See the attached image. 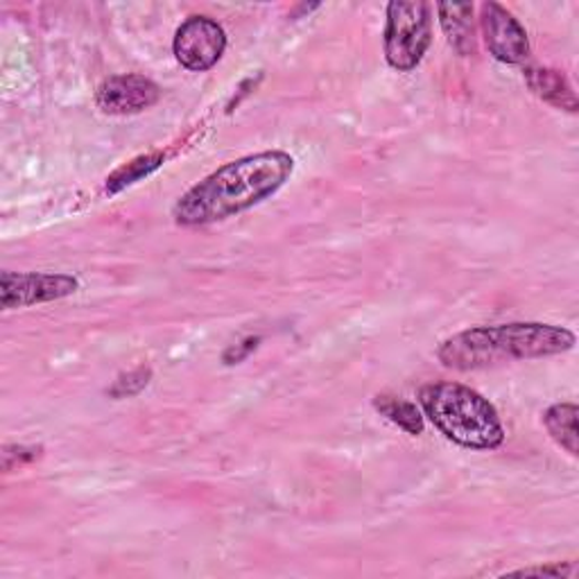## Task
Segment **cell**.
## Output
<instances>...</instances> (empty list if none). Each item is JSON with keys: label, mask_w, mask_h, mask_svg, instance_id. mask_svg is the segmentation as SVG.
I'll return each instance as SVG.
<instances>
[{"label": "cell", "mask_w": 579, "mask_h": 579, "mask_svg": "<svg viewBox=\"0 0 579 579\" xmlns=\"http://www.w3.org/2000/svg\"><path fill=\"white\" fill-rule=\"evenodd\" d=\"M577 415H579V410L575 404H557V406L548 408L544 415V423H546L550 437L572 458H577V453H579Z\"/></svg>", "instance_id": "cell-11"}, {"label": "cell", "mask_w": 579, "mask_h": 579, "mask_svg": "<svg viewBox=\"0 0 579 579\" xmlns=\"http://www.w3.org/2000/svg\"><path fill=\"white\" fill-rule=\"evenodd\" d=\"M374 408L385 419H389L398 428H404L408 435H421L423 432V417H421L419 408L415 404H410V400L383 394V396L374 398Z\"/></svg>", "instance_id": "cell-12"}, {"label": "cell", "mask_w": 579, "mask_h": 579, "mask_svg": "<svg viewBox=\"0 0 579 579\" xmlns=\"http://www.w3.org/2000/svg\"><path fill=\"white\" fill-rule=\"evenodd\" d=\"M518 575H557V577H568L572 575V566H546V568H529V570H518Z\"/></svg>", "instance_id": "cell-17"}, {"label": "cell", "mask_w": 579, "mask_h": 579, "mask_svg": "<svg viewBox=\"0 0 579 579\" xmlns=\"http://www.w3.org/2000/svg\"><path fill=\"white\" fill-rule=\"evenodd\" d=\"M432 41L430 6L417 3H389L385 25V57L387 64L400 73L415 71Z\"/></svg>", "instance_id": "cell-4"}, {"label": "cell", "mask_w": 579, "mask_h": 579, "mask_svg": "<svg viewBox=\"0 0 579 579\" xmlns=\"http://www.w3.org/2000/svg\"><path fill=\"white\" fill-rule=\"evenodd\" d=\"M480 25L489 53L503 64H521L529 55V39L525 28L498 3H484Z\"/></svg>", "instance_id": "cell-7"}, {"label": "cell", "mask_w": 579, "mask_h": 579, "mask_svg": "<svg viewBox=\"0 0 579 579\" xmlns=\"http://www.w3.org/2000/svg\"><path fill=\"white\" fill-rule=\"evenodd\" d=\"M163 161H165V157H163L161 152H152V154H146V157H139V159L129 161L127 165L118 168V170L109 176V180H107V193H109V195H116V193H120L122 189L141 182L143 176H148V174H152L154 170H159V168L163 165Z\"/></svg>", "instance_id": "cell-13"}, {"label": "cell", "mask_w": 579, "mask_h": 579, "mask_svg": "<svg viewBox=\"0 0 579 579\" xmlns=\"http://www.w3.org/2000/svg\"><path fill=\"white\" fill-rule=\"evenodd\" d=\"M152 378V372L141 367V369H133L129 374H122L109 389V396L114 398H127V396H133V394H139L143 387H148Z\"/></svg>", "instance_id": "cell-14"}, {"label": "cell", "mask_w": 579, "mask_h": 579, "mask_svg": "<svg viewBox=\"0 0 579 579\" xmlns=\"http://www.w3.org/2000/svg\"><path fill=\"white\" fill-rule=\"evenodd\" d=\"M161 88L143 75H116L98 88V107L111 116L141 114L157 105Z\"/></svg>", "instance_id": "cell-8"}, {"label": "cell", "mask_w": 579, "mask_h": 579, "mask_svg": "<svg viewBox=\"0 0 579 579\" xmlns=\"http://www.w3.org/2000/svg\"><path fill=\"white\" fill-rule=\"evenodd\" d=\"M79 281L71 275H14L0 277V303L6 310L34 305L43 301H57L77 292Z\"/></svg>", "instance_id": "cell-6"}, {"label": "cell", "mask_w": 579, "mask_h": 579, "mask_svg": "<svg viewBox=\"0 0 579 579\" xmlns=\"http://www.w3.org/2000/svg\"><path fill=\"white\" fill-rule=\"evenodd\" d=\"M39 455H41V449H34V447H32V449H30V447H8V449L3 451V462L14 458V460H17L14 467H17V464L34 462Z\"/></svg>", "instance_id": "cell-16"}, {"label": "cell", "mask_w": 579, "mask_h": 579, "mask_svg": "<svg viewBox=\"0 0 579 579\" xmlns=\"http://www.w3.org/2000/svg\"><path fill=\"white\" fill-rule=\"evenodd\" d=\"M174 57L189 71L213 68L227 51V34L208 17H191L174 34Z\"/></svg>", "instance_id": "cell-5"}, {"label": "cell", "mask_w": 579, "mask_h": 579, "mask_svg": "<svg viewBox=\"0 0 579 579\" xmlns=\"http://www.w3.org/2000/svg\"><path fill=\"white\" fill-rule=\"evenodd\" d=\"M525 82L534 92V96H539L542 100L550 103L553 107L566 109L570 114L577 111V96H575L572 86L564 73L553 71V68L534 66V68L525 71Z\"/></svg>", "instance_id": "cell-9"}, {"label": "cell", "mask_w": 579, "mask_h": 579, "mask_svg": "<svg viewBox=\"0 0 579 579\" xmlns=\"http://www.w3.org/2000/svg\"><path fill=\"white\" fill-rule=\"evenodd\" d=\"M258 342H260V337H247L245 342L227 349V351H225V358H222V361H225L227 365H238V363H243V361L247 358V355L258 346Z\"/></svg>", "instance_id": "cell-15"}, {"label": "cell", "mask_w": 579, "mask_h": 579, "mask_svg": "<svg viewBox=\"0 0 579 579\" xmlns=\"http://www.w3.org/2000/svg\"><path fill=\"white\" fill-rule=\"evenodd\" d=\"M419 404L435 428L464 449L489 451L505 441V428L489 400L460 383L426 385Z\"/></svg>", "instance_id": "cell-3"}, {"label": "cell", "mask_w": 579, "mask_h": 579, "mask_svg": "<svg viewBox=\"0 0 579 579\" xmlns=\"http://www.w3.org/2000/svg\"><path fill=\"white\" fill-rule=\"evenodd\" d=\"M294 170L288 152L272 150L243 157L217 168L174 204V222L182 227H202L238 215L272 197Z\"/></svg>", "instance_id": "cell-1"}, {"label": "cell", "mask_w": 579, "mask_h": 579, "mask_svg": "<svg viewBox=\"0 0 579 579\" xmlns=\"http://www.w3.org/2000/svg\"><path fill=\"white\" fill-rule=\"evenodd\" d=\"M443 32L451 46L469 57L475 55V28H473V6L471 3H441L437 8Z\"/></svg>", "instance_id": "cell-10"}, {"label": "cell", "mask_w": 579, "mask_h": 579, "mask_svg": "<svg viewBox=\"0 0 579 579\" xmlns=\"http://www.w3.org/2000/svg\"><path fill=\"white\" fill-rule=\"evenodd\" d=\"M575 346V335L553 324H503L462 331L441 342L437 355L449 369H484L512 361L546 358Z\"/></svg>", "instance_id": "cell-2"}]
</instances>
